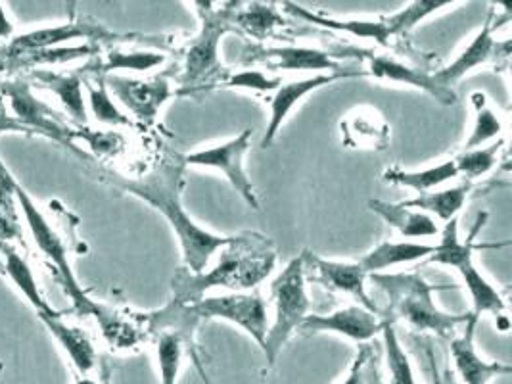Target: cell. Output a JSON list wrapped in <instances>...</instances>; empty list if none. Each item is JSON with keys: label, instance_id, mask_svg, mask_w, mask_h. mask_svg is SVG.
Returning a JSON list of instances; mask_svg holds the SVG:
<instances>
[{"label": "cell", "instance_id": "1", "mask_svg": "<svg viewBox=\"0 0 512 384\" xmlns=\"http://www.w3.org/2000/svg\"><path fill=\"white\" fill-rule=\"evenodd\" d=\"M185 168V156L169 154V158L144 175V179H125L114 173L112 183L154 206L167 219L179 239L185 269L190 273H202L210 267L215 254L227 246L233 237L206 231L188 216L183 206Z\"/></svg>", "mask_w": 512, "mask_h": 384}, {"label": "cell", "instance_id": "2", "mask_svg": "<svg viewBox=\"0 0 512 384\" xmlns=\"http://www.w3.org/2000/svg\"><path fill=\"white\" fill-rule=\"evenodd\" d=\"M219 260L202 273H190L185 267L173 279V302L192 306L211 288L231 292H250L263 283L275 269L277 252L269 239L257 233H242L219 250Z\"/></svg>", "mask_w": 512, "mask_h": 384}, {"label": "cell", "instance_id": "3", "mask_svg": "<svg viewBox=\"0 0 512 384\" xmlns=\"http://www.w3.org/2000/svg\"><path fill=\"white\" fill-rule=\"evenodd\" d=\"M376 287L382 288L390 300V319L405 321L417 333H434L449 338L465 325L470 313L453 315L436 306L434 292L443 290L426 283L419 273H374L369 275Z\"/></svg>", "mask_w": 512, "mask_h": 384}, {"label": "cell", "instance_id": "4", "mask_svg": "<svg viewBox=\"0 0 512 384\" xmlns=\"http://www.w3.org/2000/svg\"><path fill=\"white\" fill-rule=\"evenodd\" d=\"M486 219H488V214L478 216L476 225H474L472 233L466 237V240H461V237H459L457 219H451L449 223H445L442 240L438 242V250L428 258V262L455 267L461 273L466 290H468V296L472 300V312L470 313L476 319H480L484 313H489V315L501 319V331L507 333L509 331V317H507L505 298L484 277V273L478 269V265L474 264V258H472V254L476 250L474 239L478 235V229L484 227Z\"/></svg>", "mask_w": 512, "mask_h": 384}, {"label": "cell", "instance_id": "5", "mask_svg": "<svg viewBox=\"0 0 512 384\" xmlns=\"http://www.w3.org/2000/svg\"><path fill=\"white\" fill-rule=\"evenodd\" d=\"M200 16L202 29L196 39L190 41L185 54V72L181 77V87L185 93L202 89L204 81H210L221 72L219 64V43L233 31L234 14L240 2H192Z\"/></svg>", "mask_w": 512, "mask_h": 384}, {"label": "cell", "instance_id": "6", "mask_svg": "<svg viewBox=\"0 0 512 384\" xmlns=\"http://www.w3.org/2000/svg\"><path fill=\"white\" fill-rule=\"evenodd\" d=\"M271 300L275 304V321L267 329L263 354L269 365H275L282 348L300 329L309 315L311 300L307 296V273L303 258H294L271 283Z\"/></svg>", "mask_w": 512, "mask_h": 384}, {"label": "cell", "instance_id": "7", "mask_svg": "<svg viewBox=\"0 0 512 384\" xmlns=\"http://www.w3.org/2000/svg\"><path fill=\"white\" fill-rule=\"evenodd\" d=\"M16 198H18V204L22 208L25 223H27V227L31 231V237H33L37 250L58 271V275L62 279V285H64V290L70 296L75 310L81 313V315H94L98 321H102L108 312L102 306L94 304L93 300L87 296V292L79 285V281H77V277H75V273L71 269L68 248H66L64 240L60 239V235L50 225L47 216L41 212V208L35 204V200L20 185L16 187Z\"/></svg>", "mask_w": 512, "mask_h": 384}, {"label": "cell", "instance_id": "8", "mask_svg": "<svg viewBox=\"0 0 512 384\" xmlns=\"http://www.w3.org/2000/svg\"><path fill=\"white\" fill-rule=\"evenodd\" d=\"M148 331H156L154 348L160 371V383L177 384L185 354L190 350V329L198 319L190 313L188 306L171 302L165 310L146 317Z\"/></svg>", "mask_w": 512, "mask_h": 384}, {"label": "cell", "instance_id": "9", "mask_svg": "<svg viewBox=\"0 0 512 384\" xmlns=\"http://www.w3.org/2000/svg\"><path fill=\"white\" fill-rule=\"evenodd\" d=\"M190 313L200 319L229 321L256 340L263 350L267 336V306L257 290L229 292L221 296H208L188 306Z\"/></svg>", "mask_w": 512, "mask_h": 384}, {"label": "cell", "instance_id": "10", "mask_svg": "<svg viewBox=\"0 0 512 384\" xmlns=\"http://www.w3.org/2000/svg\"><path fill=\"white\" fill-rule=\"evenodd\" d=\"M252 146V129H244L234 139L225 143L213 144L208 148H200L196 152H190L185 156L187 166L198 168L217 169L238 192L248 206L259 210L256 189L244 168V158Z\"/></svg>", "mask_w": 512, "mask_h": 384}, {"label": "cell", "instance_id": "11", "mask_svg": "<svg viewBox=\"0 0 512 384\" xmlns=\"http://www.w3.org/2000/svg\"><path fill=\"white\" fill-rule=\"evenodd\" d=\"M0 95L8 98L14 118L24 125L27 131L41 133L56 143L73 144V129H70L62 116L50 108L47 102L39 100L31 93L25 81H6L0 83Z\"/></svg>", "mask_w": 512, "mask_h": 384}, {"label": "cell", "instance_id": "12", "mask_svg": "<svg viewBox=\"0 0 512 384\" xmlns=\"http://www.w3.org/2000/svg\"><path fill=\"white\" fill-rule=\"evenodd\" d=\"M106 87L140 123H154L158 120L163 106L177 95L173 83L165 75H156L150 79L108 75Z\"/></svg>", "mask_w": 512, "mask_h": 384}, {"label": "cell", "instance_id": "13", "mask_svg": "<svg viewBox=\"0 0 512 384\" xmlns=\"http://www.w3.org/2000/svg\"><path fill=\"white\" fill-rule=\"evenodd\" d=\"M357 75H365V72L359 70H344V72L336 73H317L311 77H303V79H296L290 83H280L279 89L275 91V95L269 98V123L263 135L261 146L269 148L271 144L275 143L277 135H279L284 121L288 120L290 112L302 102L305 96L321 87H326L330 83H336L338 79H350V77H357Z\"/></svg>", "mask_w": 512, "mask_h": 384}, {"label": "cell", "instance_id": "14", "mask_svg": "<svg viewBox=\"0 0 512 384\" xmlns=\"http://www.w3.org/2000/svg\"><path fill=\"white\" fill-rule=\"evenodd\" d=\"M305 271L311 273V281L323 285L328 290L350 294L369 312L378 313L373 298L369 296L365 279L369 277L359 262H332L315 256L313 252H303Z\"/></svg>", "mask_w": 512, "mask_h": 384}, {"label": "cell", "instance_id": "15", "mask_svg": "<svg viewBox=\"0 0 512 384\" xmlns=\"http://www.w3.org/2000/svg\"><path fill=\"white\" fill-rule=\"evenodd\" d=\"M384 319L378 313L369 312L363 306H348L336 312L319 315L309 313L300 325L303 335H317V333H332L344 336L355 342H369L374 336L382 333Z\"/></svg>", "mask_w": 512, "mask_h": 384}, {"label": "cell", "instance_id": "16", "mask_svg": "<svg viewBox=\"0 0 512 384\" xmlns=\"http://www.w3.org/2000/svg\"><path fill=\"white\" fill-rule=\"evenodd\" d=\"M480 319H476L472 313L466 319L465 329L461 335L451 338V360L455 365L457 375L461 377L463 384H489L495 377L509 375L511 365L501 361L484 360L474 344V333Z\"/></svg>", "mask_w": 512, "mask_h": 384}, {"label": "cell", "instance_id": "17", "mask_svg": "<svg viewBox=\"0 0 512 384\" xmlns=\"http://www.w3.org/2000/svg\"><path fill=\"white\" fill-rule=\"evenodd\" d=\"M110 35L100 25L81 24V22H70V24L50 25L41 27L35 31H29L24 35L12 37L6 47V58L10 64L22 56L31 52H39L45 48L64 47V43H70L75 39H102Z\"/></svg>", "mask_w": 512, "mask_h": 384}, {"label": "cell", "instance_id": "18", "mask_svg": "<svg viewBox=\"0 0 512 384\" xmlns=\"http://www.w3.org/2000/svg\"><path fill=\"white\" fill-rule=\"evenodd\" d=\"M509 41L499 43L493 37V16H489L486 24L474 35V39L463 48V52L449 64L442 68L440 72L434 73V79L438 85L445 89H451L457 81H461L466 73L488 64L489 60L497 58L499 54L509 56V52H501V48H509Z\"/></svg>", "mask_w": 512, "mask_h": 384}, {"label": "cell", "instance_id": "19", "mask_svg": "<svg viewBox=\"0 0 512 384\" xmlns=\"http://www.w3.org/2000/svg\"><path fill=\"white\" fill-rule=\"evenodd\" d=\"M365 75H371L374 79L380 81H390V83H403V85H411L415 89H420L428 95L434 96L436 100H440L442 104H455L457 96L453 93V89H445L442 85L436 83L434 75L417 70L405 62H399L392 56H384V54H376L369 56V70Z\"/></svg>", "mask_w": 512, "mask_h": 384}, {"label": "cell", "instance_id": "20", "mask_svg": "<svg viewBox=\"0 0 512 384\" xmlns=\"http://www.w3.org/2000/svg\"><path fill=\"white\" fill-rule=\"evenodd\" d=\"M284 12H288L290 16L303 20L307 24L319 25V27H325V29H332V31H342V33H348L353 37H359V39H367V41H374L376 45L380 47H390V41H392V35H390V29L386 25L384 16L380 18H371V20H359V18H350V20H342V18H332V16H326L321 12H313V10H307L300 4H294V2H284Z\"/></svg>", "mask_w": 512, "mask_h": 384}, {"label": "cell", "instance_id": "21", "mask_svg": "<svg viewBox=\"0 0 512 384\" xmlns=\"http://www.w3.org/2000/svg\"><path fill=\"white\" fill-rule=\"evenodd\" d=\"M43 325L54 336V340L60 344V348L66 352L70 358L71 365L79 373V377H89L96 365V350L89 336L85 335L81 329H75L68 325L60 313L58 315H39Z\"/></svg>", "mask_w": 512, "mask_h": 384}, {"label": "cell", "instance_id": "22", "mask_svg": "<svg viewBox=\"0 0 512 384\" xmlns=\"http://www.w3.org/2000/svg\"><path fill=\"white\" fill-rule=\"evenodd\" d=\"M269 68L273 72L286 70V72H344L348 68H342L334 58L319 48L309 47H275L263 50Z\"/></svg>", "mask_w": 512, "mask_h": 384}, {"label": "cell", "instance_id": "23", "mask_svg": "<svg viewBox=\"0 0 512 384\" xmlns=\"http://www.w3.org/2000/svg\"><path fill=\"white\" fill-rule=\"evenodd\" d=\"M436 250H438V244H426V242H411V240L380 242L369 254H365L359 260V264L367 275H374L396 265L428 260Z\"/></svg>", "mask_w": 512, "mask_h": 384}, {"label": "cell", "instance_id": "24", "mask_svg": "<svg viewBox=\"0 0 512 384\" xmlns=\"http://www.w3.org/2000/svg\"><path fill=\"white\" fill-rule=\"evenodd\" d=\"M33 79L39 87L47 89L60 100L71 120L87 123V102L83 95V81L77 73H58L52 70H35Z\"/></svg>", "mask_w": 512, "mask_h": 384}, {"label": "cell", "instance_id": "25", "mask_svg": "<svg viewBox=\"0 0 512 384\" xmlns=\"http://www.w3.org/2000/svg\"><path fill=\"white\" fill-rule=\"evenodd\" d=\"M369 208L407 239H428L440 233L436 221L419 210H411L386 200H369Z\"/></svg>", "mask_w": 512, "mask_h": 384}, {"label": "cell", "instance_id": "26", "mask_svg": "<svg viewBox=\"0 0 512 384\" xmlns=\"http://www.w3.org/2000/svg\"><path fill=\"white\" fill-rule=\"evenodd\" d=\"M342 141L350 148L384 150L390 143V127L373 110H359L342 121Z\"/></svg>", "mask_w": 512, "mask_h": 384}, {"label": "cell", "instance_id": "27", "mask_svg": "<svg viewBox=\"0 0 512 384\" xmlns=\"http://www.w3.org/2000/svg\"><path fill=\"white\" fill-rule=\"evenodd\" d=\"M0 250L4 256V269L10 277V281L24 294L25 300L37 310V315H58L60 312L54 310L47 298L43 296L41 288L37 285V279H35L29 264L25 262L24 256L6 244Z\"/></svg>", "mask_w": 512, "mask_h": 384}, {"label": "cell", "instance_id": "28", "mask_svg": "<svg viewBox=\"0 0 512 384\" xmlns=\"http://www.w3.org/2000/svg\"><path fill=\"white\" fill-rule=\"evenodd\" d=\"M459 177V171L453 160H445L438 166L419 169V171H407V169L390 168L384 171V181L397 187H405L411 191L426 194V192L440 187L447 181H453Z\"/></svg>", "mask_w": 512, "mask_h": 384}, {"label": "cell", "instance_id": "29", "mask_svg": "<svg viewBox=\"0 0 512 384\" xmlns=\"http://www.w3.org/2000/svg\"><path fill=\"white\" fill-rule=\"evenodd\" d=\"M468 192H470V185H457V187L443 189L440 192L419 194L417 198L403 200L399 204L405 208H411V210L424 212L430 217L436 216L445 223H449L451 219H457V214L463 210Z\"/></svg>", "mask_w": 512, "mask_h": 384}, {"label": "cell", "instance_id": "30", "mask_svg": "<svg viewBox=\"0 0 512 384\" xmlns=\"http://www.w3.org/2000/svg\"><path fill=\"white\" fill-rule=\"evenodd\" d=\"M382 338H384V350H386L388 384H419L413 363L409 360L407 352L403 350V344L397 336L394 319H390L388 315L384 317Z\"/></svg>", "mask_w": 512, "mask_h": 384}, {"label": "cell", "instance_id": "31", "mask_svg": "<svg viewBox=\"0 0 512 384\" xmlns=\"http://www.w3.org/2000/svg\"><path fill=\"white\" fill-rule=\"evenodd\" d=\"M280 25H284V20L277 4L252 2L234 14V27H240L256 41H265Z\"/></svg>", "mask_w": 512, "mask_h": 384}, {"label": "cell", "instance_id": "32", "mask_svg": "<svg viewBox=\"0 0 512 384\" xmlns=\"http://www.w3.org/2000/svg\"><path fill=\"white\" fill-rule=\"evenodd\" d=\"M474 110V125L465 141V150L482 148L493 139H499L503 133V121L489 108L488 96L484 93H474L470 96Z\"/></svg>", "mask_w": 512, "mask_h": 384}, {"label": "cell", "instance_id": "33", "mask_svg": "<svg viewBox=\"0 0 512 384\" xmlns=\"http://www.w3.org/2000/svg\"><path fill=\"white\" fill-rule=\"evenodd\" d=\"M453 4H455L453 0H415L396 14L384 16V20L390 29V35L399 37V35H407L420 22H424L426 18L442 12L443 8L453 6Z\"/></svg>", "mask_w": 512, "mask_h": 384}, {"label": "cell", "instance_id": "34", "mask_svg": "<svg viewBox=\"0 0 512 384\" xmlns=\"http://www.w3.org/2000/svg\"><path fill=\"white\" fill-rule=\"evenodd\" d=\"M165 62V56L160 52H123L112 50L106 54V60L102 62V73L108 75L112 72H150Z\"/></svg>", "mask_w": 512, "mask_h": 384}, {"label": "cell", "instance_id": "35", "mask_svg": "<svg viewBox=\"0 0 512 384\" xmlns=\"http://www.w3.org/2000/svg\"><path fill=\"white\" fill-rule=\"evenodd\" d=\"M87 93H89L87 100H89L91 114H93L94 120L98 121V123L112 125V127H127V125H131L129 116H125L119 110L116 102H114V98L110 95L104 79H98L96 83H89Z\"/></svg>", "mask_w": 512, "mask_h": 384}, {"label": "cell", "instance_id": "36", "mask_svg": "<svg viewBox=\"0 0 512 384\" xmlns=\"http://www.w3.org/2000/svg\"><path fill=\"white\" fill-rule=\"evenodd\" d=\"M94 52H96V48L93 45L45 48V50L31 52L27 56L14 60L10 68H16V66H24V68H29V66H58V64H68L73 60L93 56Z\"/></svg>", "mask_w": 512, "mask_h": 384}, {"label": "cell", "instance_id": "37", "mask_svg": "<svg viewBox=\"0 0 512 384\" xmlns=\"http://www.w3.org/2000/svg\"><path fill=\"white\" fill-rule=\"evenodd\" d=\"M501 148H503V141L499 139L497 143L489 144L486 148L465 150L453 162L457 166L459 175H465L466 179H478V177L489 173L497 164Z\"/></svg>", "mask_w": 512, "mask_h": 384}, {"label": "cell", "instance_id": "38", "mask_svg": "<svg viewBox=\"0 0 512 384\" xmlns=\"http://www.w3.org/2000/svg\"><path fill=\"white\" fill-rule=\"evenodd\" d=\"M282 83L280 77H269L267 73L257 70L234 73L223 85L229 89H242V91H254V93H273Z\"/></svg>", "mask_w": 512, "mask_h": 384}, {"label": "cell", "instance_id": "39", "mask_svg": "<svg viewBox=\"0 0 512 384\" xmlns=\"http://www.w3.org/2000/svg\"><path fill=\"white\" fill-rule=\"evenodd\" d=\"M373 354V346L363 344L361 350L357 352V358L350 365V371H348L346 379L340 384H367V367L373 360Z\"/></svg>", "mask_w": 512, "mask_h": 384}, {"label": "cell", "instance_id": "40", "mask_svg": "<svg viewBox=\"0 0 512 384\" xmlns=\"http://www.w3.org/2000/svg\"><path fill=\"white\" fill-rule=\"evenodd\" d=\"M85 139L87 143L94 146V150H100V152H116L121 146V137L116 133H94V135H87Z\"/></svg>", "mask_w": 512, "mask_h": 384}, {"label": "cell", "instance_id": "41", "mask_svg": "<svg viewBox=\"0 0 512 384\" xmlns=\"http://www.w3.org/2000/svg\"><path fill=\"white\" fill-rule=\"evenodd\" d=\"M29 133L20 121L16 120L14 116H10L6 104H4V96L0 95V133Z\"/></svg>", "mask_w": 512, "mask_h": 384}, {"label": "cell", "instance_id": "42", "mask_svg": "<svg viewBox=\"0 0 512 384\" xmlns=\"http://www.w3.org/2000/svg\"><path fill=\"white\" fill-rule=\"evenodd\" d=\"M12 35H14V25L4 10V4L0 2V39H12Z\"/></svg>", "mask_w": 512, "mask_h": 384}, {"label": "cell", "instance_id": "43", "mask_svg": "<svg viewBox=\"0 0 512 384\" xmlns=\"http://www.w3.org/2000/svg\"><path fill=\"white\" fill-rule=\"evenodd\" d=\"M190 356H192V360H194V363H196V367L200 369V375H202V379H204V384H211L210 379L206 377V373H204V369H202V363H200V360H198V356H196L194 352H190Z\"/></svg>", "mask_w": 512, "mask_h": 384}, {"label": "cell", "instance_id": "44", "mask_svg": "<svg viewBox=\"0 0 512 384\" xmlns=\"http://www.w3.org/2000/svg\"><path fill=\"white\" fill-rule=\"evenodd\" d=\"M75 384H98L96 381H93L91 377H77V381Z\"/></svg>", "mask_w": 512, "mask_h": 384}, {"label": "cell", "instance_id": "45", "mask_svg": "<svg viewBox=\"0 0 512 384\" xmlns=\"http://www.w3.org/2000/svg\"><path fill=\"white\" fill-rule=\"evenodd\" d=\"M432 361V360H430ZM432 375H434V384H442V379H440V375H438V371H436V367H434V363H432Z\"/></svg>", "mask_w": 512, "mask_h": 384}]
</instances>
